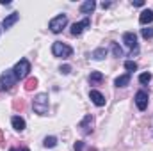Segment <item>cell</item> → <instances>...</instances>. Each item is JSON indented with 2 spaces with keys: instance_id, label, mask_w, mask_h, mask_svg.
I'll list each match as a JSON object with an SVG mask.
<instances>
[{
  "instance_id": "cell-1",
  "label": "cell",
  "mask_w": 153,
  "mask_h": 151,
  "mask_svg": "<svg viewBox=\"0 0 153 151\" xmlns=\"http://www.w3.org/2000/svg\"><path fill=\"white\" fill-rule=\"evenodd\" d=\"M52 53L59 59H70L73 55V48L68 46L66 43H61V41H55L52 44Z\"/></svg>"
},
{
  "instance_id": "cell-3",
  "label": "cell",
  "mask_w": 153,
  "mask_h": 151,
  "mask_svg": "<svg viewBox=\"0 0 153 151\" xmlns=\"http://www.w3.org/2000/svg\"><path fill=\"white\" fill-rule=\"evenodd\" d=\"M16 82H18V78L14 75V71L13 70H5L2 73V76H0V89L2 91H11Z\"/></svg>"
},
{
  "instance_id": "cell-7",
  "label": "cell",
  "mask_w": 153,
  "mask_h": 151,
  "mask_svg": "<svg viewBox=\"0 0 153 151\" xmlns=\"http://www.w3.org/2000/svg\"><path fill=\"white\" fill-rule=\"evenodd\" d=\"M93 126H94V117H93L91 114H87V115L80 121V124H78V128H80V132H82L84 135H89V133L93 132Z\"/></svg>"
},
{
  "instance_id": "cell-15",
  "label": "cell",
  "mask_w": 153,
  "mask_h": 151,
  "mask_svg": "<svg viewBox=\"0 0 153 151\" xmlns=\"http://www.w3.org/2000/svg\"><path fill=\"white\" fill-rule=\"evenodd\" d=\"M130 84V73H125V75H121V76H117L114 80V85L116 87H126Z\"/></svg>"
},
{
  "instance_id": "cell-24",
  "label": "cell",
  "mask_w": 153,
  "mask_h": 151,
  "mask_svg": "<svg viewBox=\"0 0 153 151\" xmlns=\"http://www.w3.org/2000/svg\"><path fill=\"white\" fill-rule=\"evenodd\" d=\"M125 68H126L128 71H135V70H137V62H134V61H126V62H125Z\"/></svg>"
},
{
  "instance_id": "cell-16",
  "label": "cell",
  "mask_w": 153,
  "mask_h": 151,
  "mask_svg": "<svg viewBox=\"0 0 153 151\" xmlns=\"http://www.w3.org/2000/svg\"><path fill=\"white\" fill-rule=\"evenodd\" d=\"M91 57H93L94 61H102V59H105V57H107V48H96V50L91 53Z\"/></svg>"
},
{
  "instance_id": "cell-26",
  "label": "cell",
  "mask_w": 153,
  "mask_h": 151,
  "mask_svg": "<svg viewBox=\"0 0 153 151\" xmlns=\"http://www.w3.org/2000/svg\"><path fill=\"white\" fill-rule=\"evenodd\" d=\"M73 148H75V151H82V150H84V142H82V141H76Z\"/></svg>"
},
{
  "instance_id": "cell-28",
  "label": "cell",
  "mask_w": 153,
  "mask_h": 151,
  "mask_svg": "<svg viewBox=\"0 0 153 151\" xmlns=\"http://www.w3.org/2000/svg\"><path fill=\"white\" fill-rule=\"evenodd\" d=\"M9 151H30L29 148H22V150H16V148H11Z\"/></svg>"
},
{
  "instance_id": "cell-20",
  "label": "cell",
  "mask_w": 153,
  "mask_h": 151,
  "mask_svg": "<svg viewBox=\"0 0 153 151\" xmlns=\"http://www.w3.org/2000/svg\"><path fill=\"white\" fill-rule=\"evenodd\" d=\"M111 48H112L114 57H123V50H121V46L117 43H111Z\"/></svg>"
},
{
  "instance_id": "cell-14",
  "label": "cell",
  "mask_w": 153,
  "mask_h": 151,
  "mask_svg": "<svg viewBox=\"0 0 153 151\" xmlns=\"http://www.w3.org/2000/svg\"><path fill=\"white\" fill-rule=\"evenodd\" d=\"M94 7H96L94 0H85V2L80 5V13H84V14H91V13L94 11Z\"/></svg>"
},
{
  "instance_id": "cell-10",
  "label": "cell",
  "mask_w": 153,
  "mask_h": 151,
  "mask_svg": "<svg viewBox=\"0 0 153 151\" xmlns=\"http://www.w3.org/2000/svg\"><path fill=\"white\" fill-rule=\"evenodd\" d=\"M89 98H91V101H93L96 107H103V105H105V96H103L100 91H94V89H93V91L89 93Z\"/></svg>"
},
{
  "instance_id": "cell-11",
  "label": "cell",
  "mask_w": 153,
  "mask_h": 151,
  "mask_svg": "<svg viewBox=\"0 0 153 151\" xmlns=\"http://www.w3.org/2000/svg\"><path fill=\"white\" fill-rule=\"evenodd\" d=\"M18 20H20V14H18V13H11L9 16H5V18H4V21H2V27L7 30V29H11V27H13V25H14Z\"/></svg>"
},
{
  "instance_id": "cell-29",
  "label": "cell",
  "mask_w": 153,
  "mask_h": 151,
  "mask_svg": "<svg viewBox=\"0 0 153 151\" xmlns=\"http://www.w3.org/2000/svg\"><path fill=\"white\" fill-rule=\"evenodd\" d=\"M102 7H103V9H107V7H111V2H103V4H102Z\"/></svg>"
},
{
  "instance_id": "cell-23",
  "label": "cell",
  "mask_w": 153,
  "mask_h": 151,
  "mask_svg": "<svg viewBox=\"0 0 153 151\" xmlns=\"http://www.w3.org/2000/svg\"><path fill=\"white\" fill-rule=\"evenodd\" d=\"M150 80H152V73H143V75H139V82H141V84H150Z\"/></svg>"
},
{
  "instance_id": "cell-9",
  "label": "cell",
  "mask_w": 153,
  "mask_h": 151,
  "mask_svg": "<svg viewBox=\"0 0 153 151\" xmlns=\"http://www.w3.org/2000/svg\"><path fill=\"white\" fill-rule=\"evenodd\" d=\"M135 105L139 110H146V107H148V93L146 91H139L135 94Z\"/></svg>"
},
{
  "instance_id": "cell-13",
  "label": "cell",
  "mask_w": 153,
  "mask_h": 151,
  "mask_svg": "<svg viewBox=\"0 0 153 151\" xmlns=\"http://www.w3.org/2000/svg\"><path fill=\"white\" fill-rule=\"evenodd\" d=\"M139 21H141V25H148V23H152V21H153V11H152V9L143 11V13H141V16H139Z\"/></svg>"
},
{
  "instance_id": "cell-8",
  "label": "cell",
  "mask_w": 153,
  "mask_h": 151,
  "mask_svg": "<svg viewBox=\"0 0 153 151\" xmlns=\"http://www.w3.org/2000/svg\"><path fill=\"white\" fill-rule=\"evenodd\" d=\"M89 25H91V20H89V18H84L82 21L73 23V25H71V36H80V34H82Z\"/></svg>"
},
{
  "instance_id": "cell-22",
  "label": "cell",
  "mask_w": 153,
  "mask_h": 151,
  "mask_svg": "<svg viewBox=\"0 0 153 151\" xmlns=\"http://www.w3.org/2000/svg\"><path fill=\"white\" fill-rule=\"evenodd\" d=\"M141 36H143L144 39H152L153 38V29H152V27L143 29V30H141Z\"/></svg>"
},
{
  "instance_id": "cell-27",
  "label": "cell",
  "mask_w": 153,
  "mask_h": 151,
  "mask_svg": "<svg viewBox=\"0 0 153 151\" xmlns=\"http://www.w3.org/2000/svg\"><path fill=\"white\" fill-rule=\"evenodd\" d=\"M132 4H134V5H137V7H143V5H144V2H143V0H135V2H132Z\"/></svg>"
},
{
  "instance_id": "cell-21",
  "label": "cell",
  "mask_w": 153,
  "mask_h": 151,
  "mask_svg": "<svg viewBox=\"0 0 153 151\" xmlns=\"http://www.w3.org/2000/svg\"><path fill=\"white\" fill-rule=\"evenodd\" d=\"M13 109L22 112V110L25 109V101H23V100H14V101H13Z\"/></svg>"
},
{
  "instance_id": "cell-18",
  "label": "cell",
  "mask_w": 153,
  "mask_h": 151,
  "mask_svg": "<svg viewBox=\"0 0 153 151\" xmlns=\"http://www.w3.org/2000/svg\"><path fill=\"white\" fill-rule=\"evenodd\" d=\"M102 80H103V75H102L100 71H93V73L89 75V82H91V84H100Z\"/></svg>"
},
{
  "instance_id": "cell-2",
  "label": "cell",
  "mask_w": 153,
  "mask_h": 151,
  "mask_svg": "<svg viewBox=\"0 0 153 151\" xmlns=\"http://www.w3.org/2000/svg\"><path fill=\"white\" fill-rule=\"evenodd\" d=\"M48 94L46 93H39L34 98V112L39 115H46L48 114Z\"/></svg>"
},
{
  "instance_id": "cell-30",
  "label": "cell",
  "mask_w": 153,
  "mask_h": 151,
  "mask_svg": "<svg viewBox=\"0 0 153 151\" xmlns=\"http://www.w3.org/2000/svg\"><path fill=\"white\" fill-rule=\"evenodd\" d=\"M0 4H2V5H9L11 2H9V0H0Z\"/></svg>"
},
{
  "instance_id": "cell-4",
  "label": "cell",
  "mask_w": 153,
  "mask_h": 151,
  "mask_svg": "<svg viewBox=\"0 0 153 151\" xmlns=\"http://www.w3.org/2000/svg\"><path fill=\"white\" fill-rule=\"evenodd\" d=\"M13 71H14V75H16L18 80L27 78L29 73H30V62H29L27 59H20V61L16 62V66L13 68Z\"/></svg>"
},
{
  "instance_id": "cell-25",
  "label": "cell",
  "mask_w": 153,
  "mask_h": 151,
  "mask_svg": "<svg viewBox=\"0 0 153 151\" xmlns=\"http://www.w3.org/2000/svg\"><path fill=\"white\" fill-rule=\"evenodd\" d=\"M70 71H71V66H68V64H66V66H61V73H62V75H68Z\"/></svg>"
},
{
  "instance_id": "cell-12",
  "label": "cell",
  "mask_w": 153,
  "mask_h": 151,
  "mask_svg": "<svg viewBox=\"0 0 153 151\" xmlns=\"http://www.w3.org/2000/svg\"><path fill=\"white\" fill-rule=\"evenodd\" d=\"M11 123H13V128H14L16 132H23V130H25V119H23V117H20V115H13Z\"/></svg>"
},
{
  "instance_id": "cell-6",
  "label": "cell",
  "mask_w": 153,
  "mask_h": 151,
  "mask_svg": "<svg viewBox=\"0 0 153 151\" xmlns=\"http://www.w3.org/2000/svg\"><path fill=\"white\" fill-rule=\"evenodd\" d=\"M123 43L126 44V48L130 50V53H137L139 44H137V36L134 32H125L123 34Z\"/></svg>"
},
{
  "instance_id": "cell-19",
  "label": "cell",
  "mask_w": 153,
  "mask_h": 151,
  "mask_svg": "<svg viewBox=\"0 0 153 151\" xmlns=\"http://www.w3.org/2000/svg\"><path fill=\"white\" fill-rule=\"evenodd\" d=\"M43 146H45V148H55V146H57V139H55V137H45Z\"/></svg>"
},
{
  "instance_id": "cell-5",
  "label": "cell",
  "mask_w": 153,
  "mask_h": 151,
  "mask_svg": "<svg viewBox=\"0 0 153 151\" xmlns=\"http://www.w3.org/2000/svg\"><path fill=\"white\" fill-rule=\"evenodd\" d=\"M66 25H68V16H66V14H59V16L52 18L50 23H48V27H50V30H52L53 34H59Z\"/></svg>"
},
{
  "instance_id": "cell-17",
  "label": "cell",
  "mask_w": 153,
  "mask_h": 151,
  "mask_svg": "<svg viewBox=\"0 0 153 151\" xmlns=\"http://www.w3.org/2000/svg\"><path fill=\"white\" fill-rule=\"evenodd\" d=\"M36 87H38V78H34V76L27 78V82H25V91H34Z\"/></svg>"
},
{
  "instance_id": "cell-31",
  "label": "cell",
  "mask_w": 153,
  "mask_h": 151,
  "mask_svg": "<svg viewBox=\"0 0 153 151\" xmlns=\"http://www.w3.org/2000/svg\"><path fill=\"white\" fill-rule=\"evenodd\" d=\"M2 141H4V137H2V132H0V142H2Z\"/></svg>"
}]
</instances>
